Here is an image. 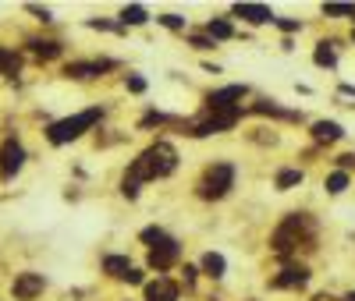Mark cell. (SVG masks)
Segmentation results:
<instances>
[{
	"instance_id": "cell-22",
	"label": "cell",
	"mask_w": 355,
	"mask_h": 301,
	"mask_svg": "<svg viewBox=\"0 0 355 301\" xmlns=\"http://www.w3.org/2000/svg\"><path fill=\"white\" fill-rule=\"evenodd\" d=\"M206 33H210L214 39H231V25L217 18V21H210V25H206Z\"/></svg>"
},
{
	"instance_id": "cell-24",
	"label": "cell",
	"mask_w": 355,
	"mask_h": 301,
	"mask_svg": "<svg viewBox=\"0 0 355 301\" xmlns=\"http://www.w3.org/2000/svg\"><path fill=\"white\" fill-rule=\"evenodd\" d=\"M160 21H164L167 28H174V33H178V28H185V18H178V15H164Z\"/></svg>"
},
{
	"instance_id": "cell-1",
	"label": "cell",
	"mask_w": 355,
	"mask_h": 301,
	"mask_svg": "<svg viewBox=\"0 0 355 301\" xmlns=\"http://www.w3.org/2000/svg\"><path fill=\"white\" fill-rule=\"evenodd\" d=\"M174 167H178V149H174L171 142H153L150 149H142L139 160L128 167V174H125V181H121V192H125L128 199H135L142 181L167 177Z\"/></svg>"
},
{
	"instance_id": "cell-8",
	"label": "cell",
	"mask_w": 355,
	"mask_h": 301,
	"mask_svg": "<svg viewBox=\"0 0 355 301\" xmlns=\"http://www.w3.org/2000/svg\"><path fill=\"white\" fill-rule=\"evenodd\" d=\"M103 269H107L110 277L128 280V284H139V280H142V273H139V269H135L125 255H107V259H103Z\"/></svg>"
},
{
	"instance_id": "cell-6",
	"label": "cell",
	"mask_w": 355,
	"mask_h": 301,
	"mask_svg": "<svg viewBox=\"0 0 355 301\" xmlns=\"http://www.w3.org/2000/svg\"><path fill=\"white\" fill-rule=\"evenodd\" d=\"M21 163H25V149L15 142V138H8L4 142V149H0V177H15L18 170H21Z\"/></svg>"
},
{
	"instance_id": "cell-21",
	"label": "cell",
	"mask_w": 355,
	"mask_h": 301,
	"mask_svg": "<svg viewBox=\"0 0 355 301\" xmlns=\"http://www.w3.org/2000/svg\"><path fill=\"white\" fill-rule=\"evenodd\" d=\"M316 64H320V68H334V64H338V57H334V50H331L327 43L316 46Z\"/></svg>"
},
{
	"instance_id": "cell-25",
	"label": "cell",
	"mask_w": 355,
	"mask_h": 301,
	"mask_svg": "<svg viewBox=\"0 0 355 301\" xmlns=\"http://www.w3.org/2000/svg\"><path fill=\"white\" fill-rule=\"evenodd\" d=\"M192 46H196V50H210L214 43H210V39H206V36H196V39H192Z\"/></svg>"
},
{
	"instance_id": "cell-28",
	"label": "cell",
	"mask_w": 355,
	"mask_h": 301,
	"mask_svg": "<svg viewBox=\"0 0 355 301\" xmlns=\"http://www.w3.org/2000/svg\"><path fill=\"white\" fill-rule=\"evenodd\" d=\"M345 301H355V291H352V294H348V298H345Z\"/></svg>"
},
{
	"instance_id": "cell-4",
	"label": "cell",
	"mask_w": 355,
	"mask_h": 301,
	"mask_svg": "<svg viewBox=\"0 0 355 301\" xmlns=\"http://www.w3.org/2000/svg\"><path fill=\"white\" fill-rule=\"evenodd\" d=\"M142 241H150V266L157 269V273H164V269H171L178 262V255H182V248H178V241L167 237L160 227H146L142 230Z\"/></svg>"
},
{
	"instance_id": "cell-2",
	"label": "cell",
	"mask_w": 355,
	"mask_h": 301,
	"mask_svg": "<svg viewBox=\"0 0 355 301\" xmlns=\"http://www.w3.org/2000/svg\"><path fill=\"white\" fill-rule=\"evenodd\" d=\"M313 241H316V224L306 213H288L284 224L274 230V252L288 259L299 248H313Z\"/></svg>"
},
{
	"instance_id": "cell-11",
	"label": "cell",
	"mask_w": 355,
	"mask_h": 301,
	"mask_svg": "<svg viewBox=\"0 0 355 301\" xmlns=\"http://www.w3.org/2000/svg\"><path fill=\"white\" fill-rule=\"evenodd\" d=\"M146 301H178V287L167 277H157L153 284H146Z\"/></svg>"
},
{
	"instance_id": "cell-13",
	"label": "cell",
	"mask_w": 355,
	"mask_h": 301,
	"mask_svg": "<svg viewBox=\"0 0 355 301\" xmlns=\"http://www.w3.org/2000/svg\"><path fill=\"white\" fill-rule=\"evenodd\" d=\"M234 15L245 18L249 25H266V21H274L270 8H263V4H239V8H234Z\"/></svg>"
},
{
	"instance_id": "cell-16",
	"label": "cell",
	"mask_w": 355,
	"mask_h": 301,
	"mask_svg": "<svg viewBox=\"0 0 355 301\" xmlns=\"http://www.w3.org/2000/svg\"><path fill=\"white\" fill-rule=\"evenodd\" d=\"M28 46H33V53L43 57V60H50V57L61 53V43H57V39H28Z\"/></svg>"
},
{
	"instance_id": "cell-3",
	"label": "cell",
	"mask_w": 355,
	"mask_h": 301,
	"mask_svg": "<svg viewBox=\"0 0 355 301\" xmlns=\"http://www.w3.org/2000/svg\"><path fill=\"white\" fill-rule=\"evenodd\" d=\"M100 117H103V110H100V107H93V110H82V113H75V117H64V120H57V125H50L46 138H50V145L75 142L78 135H85L89 128H93Z\"/></svg>"
},
{
	"instance_id": "cell-26",
	"label": "cell",
	"mask_w": 355,
	"mask_h": 301,
	"mask_svg": "<svg viewBox=\"0 0 355 301\" xmlns=\"http://www.w3.org/2000/svg\"><path fill=\"white\" fill-rule=\"evenodd\" d=\"M128 89H132V93H142L146 82H142V78H128Z\"/></svg>"
},
{
	"instance_id": "cell-27",
	"label": "cell",
	"mask_w": 355,
	"mask_h": 301,
	"mask_svg": "<svg viewBox=\"0 0 355 301\" xmlns=\"http://www.w3.org/2000/svg\"><path fill=\"white\" fill-rule=\"evenodd\" d=\"M313 301H338V298H331V294H320V298H313Z\"/></svg>"
},
{
	"instance_id": "cell-18",
	"label": "cell",
	"mask_w": 355,
	"mask_h": 301,
	"mask_svg": "<svg viewBox=\"0 0 355 301\" xmlns=\"http://www.w3.org/2000/svg\"><path fill=\"white\" fill-rule=\"evenodd\" d=\"M295 185H302V170H281V174H277V188H281V192H288V188H295Z\"/></svg>"
},
{
	"instance_id": "cell-12",
	"label": "cell",
	"mask_w": 355,
	"mask_h": 301,
	"mask_svg": "<svg viewBox=\"0 0 355 301\" xmlns=\"http://www.w3.org/2000/svg\"><path fill=\"white\" fill-rule=\"evenodd\" d=\"M107 68H110V60H85V64H68L64 75H68V78H96V75L107 71Z\"/></svg>"
},
{
	"instance_id": "cell-20",
	"label": "cell",
	"mask_w": 355,
	"mask_h": 301,
	"mask_svg": "<svg viewBox=\"0 0 355 301\" xmlns=\"http://www.w3.org/2000/svg\"><path fill=\"white\" fill-rule=\"evenodd\" d=\"M142 21H146V8L132 4V8L121 11V25H142Z\"/></svg>"
},
{
	"instance_id": "cell-10",
	"label": "cell",
	"mask_w": 355,
	"mask_h": 301,
	"mask_svg": "<svg viewBox=\"0 0 355 301\" xmlns=\"http://www.w3.org/2000/svg\"><path fill=\"white\" fill-rule=\"evenodd\" d=\"M309 280V269L306 266H288V269H281V273L270 280L277 291H295V287H302Z\"/></svg>"
},
{
	"instance_id": "cell-7",
	"label": "cell",
	"mask_w": 355,
	"mask_h": 301,
	"mask_svg": "<svg viewBox=\"0 0 355 301\" xmlns=\"http://www.w3.org/2000/svg\"><path fill=\"white\" fill-rule=\"evenodd\" d=\"M43 287H46L43 273H18V277H15V298H18V301H33V298H40Z\"/></svg>"
},
{
	"instance_id": "cell-5",
	"label": "cell",
	"mask_w": 355,
	"mask_h": 301,
	"mask_svg": "<svg viewBox=\"0 0 355 301\" xmlns=\"http://www.w3.org/2000/svg\"><path fill=\"white\" fill-rule=\"evenodd\" d=\"M234 185V167L231 163H214L206 167V174L199 177V199H224Z\"/></svg>"
},
{
	"instance_id": "cell-9",
	"label": "cell",
	"mask_w": 355,
	"mask_h": 301,
	"mask_svg": "<svg viewBox=\"0 0 355 301\" xmlns=\"http://www.w3.org/2000/svg\"><path fill=\"white\" fill-rule=\"evenodd\" d=\"M245 96V85H227V89H217V93L210 96V103H206V110H231L239 107V100Z\"/></svg>"
},
{
	"instance_id": "cell-19",
	"label": "cell",
	"mask_w": 355,
	"mask_h": 301,
	"mask_svg": "<svg viewBox=\"0 0 355 301\" xmlns=\"http://www.w3.org/2000/svg\"><path fill=\"white\" fill-rule=\"evenodd\" d=\"M345 188H348V174H345V170H334V174L327 177V192H331V195H341Z\"/></svg>"
},
{
	"instance_id": "cell-14",
	"label": "cell",
	"mask_w": 355,
	"mask_h": 301,
	"mask_svg": "<svg viewBox=\"0 0 355 301\" xmlns=\"http://www.w3.org/2000/svg\"><path fill=\"white\" fill-rule=\"evenodd\" d=\"M345 131H341V125H334V120H316L313 125V138L316 142H338Z\"/></svg>"
},
{
	"instance_id": "cell-17",
	"label": "cell",
	"mask_w": 355,
	"mask_h": 301,
	"mask_svg": "<svg viewBox=\"0 0 355 301\" xmlns=\"http://www.w3.org/2000/svg\"><path fill=\"white\" fill-rule=\"evenodd\" d=\"M21 68V57L15 53V50H4L0 46V75H15Z\"/></svg>"
},
{
	"instance_id": "cell-23",
	"label": "cell",
	"mask_w": 355,
	"mask_h": 301,
	"mask_svg": "<svg viewBox=\"0 0 355 301\" xmlns=\"http://www.w3.org/2000/svg\"><path fill=\"white\" fill-rule=\"evenodd\" d=\"M323 15H348V18H355V8L352 4H323Z\"/></svg>"
},
{
	"instance_id": "cell-15",
	"label": "cell",
	"mask_w": 355,
	"mask_h": 301,
	"mask_svg": "<svg viewBox=\"0 0 355 301\" xmlns=\"http://www.w3.org/2000/svg\"><path fill=\"white\" fill-rule=\"evenodd\" d=\"M202 269H206V277L220 280L224 269H227V262H224V255H217V252H206V255H202Z\"/></svg>"
}]
</instances>
